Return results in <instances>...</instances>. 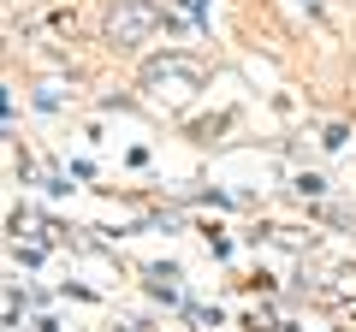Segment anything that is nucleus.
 <instances>
[{"label": "nucleus", "instance_id": "1", "mask_svg": "<svg viewBox=\"0 0 356 332\" xmlns=\"http://www.w3.org/2000/svg\"><path fill=\"white\" fill-rule=\"evenodd\" d=\"M154 30H161V6L154 0H113L107 18H102V36L113 48H143Z\"/></svg>", "mask_w": 356, "mask_h": 332}, {"label": "nucleus", "instance_id": "2", "mask_svg": "<svg viewBox=\"0 0 356 332\" xmlns=\"http://www.w3.org/2000/svg\"><path fill=\"white\" fill-rule=\"evenodd\" d=\"M143 90H149L154 101H191V95L202 90V65L184 60V53H172V60H149V65H143Z\"/></svg>", "mask_w": 356, "mask_h": 332}]
</instances>
